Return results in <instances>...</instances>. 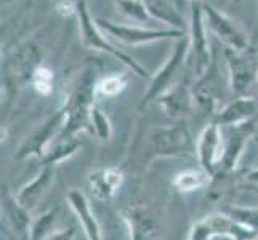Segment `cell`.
I'll list each match as a JSON object with an SVG mask.
<instances>
[{"instance_id": "obj_1", "label": "cell", "mask_w": 258, "mask_h": 240, "mask_svg": "<svg viewBox=\"0 0 258 240\" xmlns=\"http://www.w3.org/2000/svg\"><path fill=\"white\" fill-rule=\"evenodd\" d=\"M96 96V80L92 70H87L82 75L81 82L69 95L64 109V123L56 139L76 138L79 133L88 131L92 133L90 114L95 106L93 100ZM55 139V141H56Z\"/></svg>"}, {"instance_id": "obj_2", "label": "cell", "mask_w": 258, "mask_h": 240, "mask_svg": "<svg viewBox=\"0 0 258 240\" xmlns=\"http://www.w3.org/2000/svg\"><path fill=\"white\" fill-rule=\"evenodd\" d=\"M256 230L237 223L228 213H213L194 223L188 240H212L213 237H225L231 240H253Z\"/></svg>"}, {"instance_id": "obj_3", "label": "cell", "mask_w": 258, "mask_h": 240, "mask_svg": "<svg viewBox=\"0 0 258 240\" xmlns=\"http://www.w3.org/2000/svg\"><path fill=\"white\" fill-rule=\"evenodd\" d=\"M76 7H77L76 12H77V16H79V23H81L82 39H84V43L88 48H95V50H101V51L109 53L111 56L117 58L125 66H128L132 69V72H135L141 78H146V80L153 78L148 74V70L143 66H140L130 55L120 51L119 48L112 47L109 42H106V39L103 37L101 32H100V26H98L96 21H93L92 18H90V15H88L85 2H82V0H81V2H77Z\"/></svg>"}, {"instance_id": "obj_4", "label": "cell", "mask_w": 258, "mask_h": 240, "mask_svg": "<svg viewBox=\"0 0 258 240\" xmlns=\"http://www.w3.org/2000/svg\"><path fill=\"white\" fill-rule=\"evenodd\" d=\"M191 48V39L189 35L180 39L175 47L173 55L165 61V64L159 69V72L151 78V85L148 88V92L143 95V100L140 103V108L143 109L149 103L157 101L164 93H167L172 88V82L176 75L178 70L181 69L186 56H188V51Z\"/></svg>"}, {"instance_id": "obj_5", "label": "cell", "mask_w": 258, "mask_h": 240, "mask_svg": "<svg viewBox=\"0 0 258 240\" xmlns=\"http://www.w3.org/2000/svg\"><path fill=\"white\" fill-rule=\"evenodd\" d=\"M228 69H229V85L231 92L239 98L250 88L258 78V58L253 48L248 47L244 51L225 50Z\"/></svg>"}, {"instance_id": "obj_6", "label": "cell", "mask_w": 258, "mask_h": 240, "mask_svg": "<svg viewBox=\"0 0 258 240\" xmlns=\"http://www.w3.org/2000/svg\"><path fill=\"white\" fill-rule=\"evenodd\" d=\"M151 149L156 157L184 155L191 149V135L186 120H178L173 125L154 130L151 135Z\"/></svg>"}, {"instance_id": "obj_7", "label": "cell", "mask_w": 258, "mask_h": 240, "mask_svg": "<svg viewBox=\"0 0 258 240\" xmlns=\"http://www.w3.org/2000/svg\"><path fill=\"white\" fill-rule=\"evenodd\" d=\"M64 123V109L61 108L55 114L48 117L43 125H40L35 130L29 138L24 139V143L20 146L16 152L18 160H26L29 157H35L42 160L48 152V149L51 147L50 144L53 143V139H56L61 128Z\"/></svg>"}, {"instance_id": "obj_8", "label": "cell", "mask_w": 258, "mask_h": 240, "mask_svg": "<svg viewBox=\"0 0 258 240\" xmlns=\"http://www.w3.org/2000/svg\"><path fill=\"white\" fill-rule=\"evenodd\" d=\"M223 130L217 122L207 123L201 135L198 138V144H196V154H198V160L201 168L206 173H209L210 178L218 176V168H220V160L223 155Z\"/></svg>"}, {"instance_id": "obj_9", "label": "cell", "mask_w": 258, "mask_h": 240, "mask_svg": "<svg viewBox=\"0 0 258 240\" xmlns=\"http://www.w3.org/2000/svg\"><path fill=\"white\" fill-rule=\"evenodd\" d=\"M100 29L109 32L115 39L127 45H140L162 39H176L180 40L186 37L184 29H145V28H130V26L115 24L108 20H95Z\"/></svg>"}, {"instance_id": "obj_10", "label": "cell", "mask_w": 258, "mask_h": 240, "mask_svg": "<svg viewBox=\"0 0 258 240\" xmlns=\"http://www.w3.org/2000/svg\"><path fill=\"white\" fill-rule=\"evenodd\" d=\"M42 61V55L34 45H24L18 48L12 58L7 61L5 66V84L8 88H20L24 84L32 80V75L35 72Z\"/></svg>"}, {"instance_id": "obj_11", "label": "cell", "mask_w": 258, "mask_h": 240, "mask_svg": "<svg viewBox=\"0 0 258 240\" xmlns=\"http://www.w3.org/2000/svg\"><path fill=\"white\" fill-rule=\"evenodd\" d=\"M228 128H229V135L225 139V144H223V155H221V160H220L218 175L220 173L229 175L237 168L239 160H241L244 150L248 144V139L252 138L255 131V120L241 123V125L228 127Z\"/></svg>"}, {"instance_id": "obj_12", "label": "cell", "mask_w": 258, "mask_h": 240, "mask_svg": "<svg viewBox=\"0 0 258 240\" xmlns=\"http://www.w3.org/2000/svg\"><path fill=\"white\" fill-rule=\"evenodd\" d=\"M192 106L194 112H199L202 117H207L215 112L217 100L220 95L218 88V72L215 61H212L209 69L199 75V80L192 85Z\"/></svg>"}, {"instance_id": "obj_13", "label": "cell", "mask_w": 258, "mask_h": 240, "mask_svg": "<svg viewBox=\"0 0 258 240\" xmlns=\"http://www.w3.org/2000/svg\"><path fill=\"white\" fill-rule=\"evenodd\" d=\"M204 16L207 18L210 29L226 43L229 50L244 51L248 48V40L245 34L231 18L220 13L217 8H213L209 4L204 5Z\"/></svg>"}, {"instance_id": "obj_14", "label": "cell", "mask_w": 258, "mask_h": 240, "mask_svg": "<svg viewBox=\"0 0 258 240\" xmlns=\"http://www.w3.org/2000/svg\"><path fill=\"white\" fill-rule=\"evenodd\" d=\"M2 215L8 229L12 230L16 238L29 240V230L32 224L31 211L26 210L16 200V195H13L7 186H2Z\"/></svg>"}, {"instance_id": "obj_15", "label": "cell", "mask_w": 258, "mask_h": 240, "mask_svg": "<svg viewBox=\"0 0 258 240\" xmlns=\"http://www.w3.org/2000/svg\"><path fill=\"white\" fill-rule=\"evenodd\" d=\"M191 48L196 53V72L202 75L210 66L209 56V42L206 35V26H204V5L201 2L191 4Z\"/></svg>"}, {"instance_id": "obj_16", "label": "cell", "mask_w": 258, "mask_h": 240, "mask_svg": "<svg viewBox=\"0 0 258 240\" xmlns=\"http://www.w3.org/2000/svg\"><path fill=\"white\" fill-rule=\"evenodd\" d=\"M123 181H125V176L119 167L98 168L87 176L88 188H90L93 197L103 202L111 200L120 191Z\"/></svg>"}, {"instance_id": "obj_17", "label": "cell", "mask_w": 258, "mask_h": 240, "mask_svg": "<svg viewBox=\"0 0 258 240\" xmlns=\"http://www.w3.org/2000/svg\"><path fill=\"white\" fill-rule=\"evenodd\" d=\"M66 200L71 210L74 211L76 218L79 219V223L82 224L87 240H103L101 227L98 224V221L90 208V202H88L87 195L79 189H71L66 192Z\"/></svg>"}, {"instance_id": "obj_18", "label": "cell", "mask_w": 258, "mask_h": 240, "mask_svg": "<svg viewBox=\"0 0 258 240\" xmlns=\"http://www.w3.org/2000/svg\"><path fill=\"white\" fill-rule=\"evenodd\" d=\"M255 117H258V101L253 98L241 96L217 112L213 122H217L220 127H234L250 122Z\"/></svg>"}, {"instance_id": "obj_19", "label": "cell", "mask_w": 258, "mask_h": 240, "mask_svg": "<svg viewBox=\"0 0 258 240\" xmlns=\"http://www.w3.org/2000/svg\"><path fill=\"white\" fill-rule=\"evenodd\" d=\"M157 103L162 106V109L168 117L173 120H186V117L194 112L192 106V92L186 85L172 87L167 93H164L157 100Z\"/></svg>"}, {"instance_id": "obj_20", "label": "cell", "mask_w": 258, "mask_h": 240, "mask_svg": "<svg viewBox=\"0 0 258 240\" xmlns=\"http://www.w3.org/2000/svg\"><path fill=\"white\" fill-rule=\"evenodd\" d=\"M53 176H55V167H42V170L35 175L34 180L26 183L23 188L15 194L16 200L20 202L26 210L32 211L39 205L40 199L47 194L50 184L53 181Z\"/></svg>"}, {"instance_id": "obj_21", "label": "cell", "mask_w": 258, "mask_h": 240, "mask_svg": "<svg viewBox=\"0 0 258 240\" xmlns=\"http://www.w3.org/2000/svg\"><path fill=\"white\" fill-rule=\"evenodd\" d=\"M149 15L162 23L175 26V29L183 28V7L184 0H141Z\"/></svg>"}, {"instance_id": "obj_22", "label": "cell", "mask_w": 258, "mask_h": 240, "mask_svg": "<svg viewBox=\"0 0 258 240\" xmlns=\"http://www.w3.org/2000/svg\"><path fill=\"white\" fill-rule=\"evenodd\" d=\"M122 216L128 226L130 240H157V226L154 219L141 208H127L123 210Z\"/></svg>"}, {"instance_id": "obj_23", "label": "cell", "mask_w": 258, "mask_h": 240, "mask_svg": "<svg viewBox=\"0 0 258 240\" xmlns=\"http://www.w3.org/2000/svg\"><path fill=\"white\" fill-rule=\"evenodd\" d=\"M212 178L202 168H186V170L178 172L173 180L172 186L181 194H191L196 191L204 189L210 183Z\"/></svg>"}, {"instance_id": "obj_24", "label": "cell", "mask_w": 258, "mask_h": 240, "mask_svg": "<svg viewBox=\"0 0 258 240\" xmlns=\"http://www.w3.org/2000/svg\"><path fill=\"white\" fill-rule=\"evenodd\" d=\"M81 147H82V143L77 136L56 139L55 143H53V146L48 149L45 157L40 160V165L42 167H56L58 164L73 157Z\"/></svg>"}, {"instance_id": "obj_25", "label": "cell", "mask_w": 258, "mask_h": 240, "mask_svg": "<svg viewBox=\"0 0 258 240\" xmlns=\"http://www.w3.org/2000/svg\"><path fill=\"white\" fill-rule=\"evenodd\" d=\"M58 215H59V207H55L43 211L40 216L35 218L31 224L29 240H45L48 235L55 232Z\"/></svg>"}, {"instance_id": "obj_26", "label": "cell", "mask_w": 258, "mask_h": 240, "mask_svg": "<svg viewBox=\"0 0 258 240\" xmlns=\"http://www.w3.org/2000/svg\"><path fill=\"white\" fill-rule=\"evenodd\" d=\"M90 123H92V135H95L98 139L101 141V143H108V141L112 138L111 120L96 104L92 108Z\"/></svg>"}, {"instance_id": "obj_27", "label": "cell", "mask_w": 258, "mask_h": 240, "mask_svg": "<svg viewBox=\"0 0 258 240\" xmlns=\"http://www.w3.org/2000/svg\"><path fill=\"white\" fill-rule=\"evenodd\" d=\"M127 82H128V78L123 74L106 75L96 82V95L106 96V98L117 96L120 92H123V88L127 87Z\"/></svg>"}, {"instance_id": "obj_28", "label": "cell", "mask_w": 258, "mask_h": 240, "mask_svg": "<svg viewBox=\"0 0 258 240\" xmlns=\"http://www.w3.org/2000/svg\"><path fill=\"white\" fill-rule=\"evenodd\" d=\"M115 5L120 8L122 13L141 23H153L154 18L149 15L145 4L141 0H115Z\"/></svg>"}, {"instance_id": "obj_29", "label": "cell", "mask_w": 258, "mask_h": 240, "mask_svg": "<svg viewBox=\"0 0 258 240\" xmlns=\"http://www.w3.org/2000/svg\"><path fill=\"white\" fill-rule=\"evenodd\" d=\"M31 84L34 87V90L43 95V96H48L53 92V84H55V74L53 70L47 66H39L35 69V72L32 75Z\"/></svg>"}, {"instance_id": "obj_30", "label": "cell", "mask_w": 258, "mask_h": 240, "mask_svg": "<svg viewBox=\"0 0 258 240\" xmlns=\"http://www.w3.org/2000/svg\"><path fill=\"white\" fill-rule=\"evenodd\" d=\"M228 215L231 218H234L237 223H241L258 232V208L233 207V208H229Z\"/></svg>"}, {"instance_id": "obj_31", "label": "cell", "mask_w": 258, "mask_h": 240, "mask_svg": "<svg viewBox=\"0 0 258 240\" xmlns=\"http://www.w3.org/2000/svg\"><path fill=\"white\" fill-rule=\"evenodd\" d=\"M76 235H77V229L71 226L61 230H55V232L48 235L45 240H76Z\"/></svg>"}, {"instance_id": "obj_32", "label": "cell", "mask_w": 258, "mask_h": 240, "mask_svg": "<svg viewBox=\"0 0 258 240\" xmlns=\"http://www.w3.org/2000/svg\"><path fill=\"white\" fill-rule=\"evenodd\" d=\"M245 180L252 184H258V167L256 168H252L250 172L245 173Z\"/></svg>"}, {"instance_id": "obj_33", "label": "cell", "mask_w": 258, "mask_h": 240, "mask_svg": "<svg viewBox=\"0 0 258 240\" xmlns=\"http://www.w3.org/2000/svg\"><path fill=\"white\" fill-rule=\"evenodd\" d=\"M196 2H201V0H189V4H196Z\"/></svg>"}, {"instance_id": "obj_34", "label": "cell", "mask_w": 258, "mask_h": 240, "mask_svg": "<svg viewBox=\"0 0 258 240\" xmlns=\"http://www.w3.org/2000/svg\"><path fill=\"white\" fill-rule=\"evenodd\" d=\"M253 240H258V238H253Z\"/></svg>"}]
</instances>
